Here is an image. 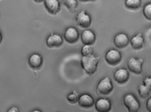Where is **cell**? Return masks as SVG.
Masks as SVG:
<instances>
[{
	"instance_id": "cell-8",
	"label": "cell",
	"mask_w": 151,
	"mask_h": 112,
	"mask_svg": "<svg viewBox=\"0 0 151 112\" xmlns=\"http://www.w3.org/2000/svg\"><path fill=\"white\" fill-rule=\"evenodd\" d=\"M63 40L62 36L58 34H51L47 39L46 44L50 48L59 47L63 45Z\"/></svg>"
},
{
	"instance_id": "cell-20",
	"label": "cell",
	"mask_w": 151,
	"mask_h": 112,
	"mask_svg": "<svg viewBox=\"0 0 151 112\" xmlns=\"http://www.w3.org/2000/svg\"><path fill=\"white\" fill-rule=\"evenodd\" d=\"M82 55L83 56H88L93 53V48L91 45H85L83 47L81 50Z\"/></svg>"
},
{
	"instance_id": "cell-19",
	"label": "cell",
	"mask_w": 151,
	"mask_h": 112,
	"mask_svg": "<svg viewBox=\"0 0 151 112\" xmlns=\"http://www.w3.org/2000/svg\"><path fill=\"white\" fill-rule=\"evenodd\" d=\"M151 90L145 85H141L138 88L139 95L143 98L147 97L150 94Z\"/></svg>"
},
{
	"instance_id": "cell-23",
	"label": "cell",
	"mask_w": 151,
	"mask_h": 112,
	"mask_svg": "<svg viewBox=\"0 0 151 112\" xmlns=\"http://www.w3.org/2000/svg\"><path fill=\"white\" fill-rule=\"evenodd\" d=\"M144 85L151 90V77H147L144 80Z\"/></svg>"
},
{
	"instance_id": "cell-29",
	"label": "cell",
	"mask_w": 151,
	"mask_h": 112,
	"mask_svg": "<svg viewBox=\"0 0 151 112\" xmlns=\"http://www.w3.org/2000/svg\"><path fill=\"white\" fill-rule=\"evenodd\" d=\"M31 112H42L41 111H40V110H33V111H32Z\"/></svg>"
},
{
	"instance_id": "cell-26",
	"label": "cell",
	"mask_w": 151,
	"mask_h": 112,
	"mask_svg": "<svg viewBox=\"0 0 151 112\" xmlns=\"http://www.w3.org/2000/svg\"><path fill=\"white\" fill-rule=\"evenodd\" d=\"M79 1L83 2H87L95 1L96 0H79Z\"/></svg>"
},
{
	"instance_id": "cell-4",
	"label": "cell",
	"mask_w": 151,
	"mask_h": 112,
	"mask_svg": "<svg viewBox=\"0 0 151 112\" xmlns=\"http://www.w3.org/2000/svg\"><path fill=\"white\" fill-rule=\"evenodd\" d=\"M76 19L78 25L82 28H88L91 25V17L85 10H82L79 12Z\"/></svg>"
},
{
	"instance_id": "cell-16",
	"label": "cell",
	"mask_w": 151,
	"mask_h": 112,
	"mask_svg": "<svg viewBox=\"0 0 151 112\" xmlns=\"http://www.w3.org/2000/svg\"><path fill=\"white\" fill-rule=\"evenodd\" d=\"M130 43L134 49L139 50L142 48L144 45V40L142 34L139 33L133 37L130 40Z\"/></svg>"
},
{
	"instance_id": "cell-11",
	"label": "cell",
	"mask_w": 151,
	"mask_h": 112,
	"mask_svg": "<svg viewBox=\"0 0 151 112\" xmlns=\"http://www.w3.org/2000/svg\"><path fill=\"white\" fill-rule=\"evenodd\" d=\"M142 60H137L134 58H131L128 62L129 69L133 73L139 74L142 72Z\"/></svg>"
},
{
	"instance_id": "cell-17",
	"label": "cell",
	"mask_w": 151,
	"mask_h": 112,
	"mask_svg": "<svg viewBox=\"0 0 151 112\" xmlns=\"http://www.w3.org/2000/svg\"><path fill=\"white\" fill-rule=\"evenodd\" d=\"M142 2L141 0H126L125 6L130 9H137L141 7Z\"/></svg>"
},
{
	"instance_id": "cell-18",
	"label": "cell",
	"mask_w": 151,
	"mask_h": 112,
	"mask_svg": "<svg viewBox=\"0 0 151 112\" xmlns=\"http://www.w3.org/2000/svg\"><path fill=\"white\" fill-rule=\"evenodd\" d=\"M63 3L70 11L75 12L77 9V3L76 0H63Z\"/></svg>"
},
{
	"instance_id": "cell-28",
	"label": "cell",
	"mask_w": 151,
	"mask_h": 112,
	"mask_svg": "<svg viewBox=\"0 0 151 112\" xmlns=\"http://www.w3.org/2000/svg\"><path fill=\"white\" fill-rule=\"evenodd\" d=\"M2 40V36L1 33L0 32V44L1 43Z\"/></svg>"
},
{
	"instance_id": "cell-13",
	"label": "cell",
	"mask_w": 151,
	"mask_h": 112,
	"mask_svg": "<svg viewBox=\"0 0 151 112\" xmlns=\"http://www.w3.org/2000/svg\"><path fill=\"white\" fill-rule=\"evenodd\" d=\"M129 73L124 69H120L115 71L114 77L116 82L119 84L126 82L129 79Z\"/></svg>"
},
{
	"instance_id": "cell-1",
	"label": "cell",
	"mask_w": 151,
	"mask_h": 112,
	"mask_svg": "<svg viewBox=\"0 0 151 112\" xmlns=\"http://www.w3.org/2000/svg\"><path fill=\"white\" fill-rule=\"evenodd\" d=\"M99 61V57L94 54L90 56H83L81 60L82 67L88 74H93L96 71Z\"/></svg>"
},
{
	"instance_id": "cell-6",
	"label": "cell",
	"mask_w": 151,
	"mask_h": 112,
	"mask_svg": "<svg viewBox=\"0 0 151 112\" xmlns=\"http://www.w3.org/2000/svg\"><path fill=\"white\" fill-rule=\"evenodd\" d=\"M64 37L66 42L71 44H74L79 39V32L74 27H69L65 30Z\"/></svg>"
},
{
	"instance_id": "cell-21",
	"label": "cell",
	"mask_w": 151,
	"mask_h": 112,
	"mask_svg": "<svg viewBox=\"0 0 151 112\" xmlns=\"http://www.w3.org/2000/svg\"><path fill=\"white\" fill-rule=\"evenodd\" d=\"M143 12L145 18L151 20V3L148 4L145 6Z\"/></svg>"
},
{
	"instance_id": "cell-3",
	"label": "cell",
	"mask_w": 151,
	"mask_h": 112,
	"mask_svg": "<svg viewBox=\"0 0 151 112\" xmlns=\"http://www.w3.org/2000/svg\"><path fill=\"white\" fill-rule=\"evenodd\" d=\"M113 89V86L111 79L108 77L102 79L99 82L97 87L98 91L100 94L106 95L111 92Z\"/></svg>"
},
{
	"instance_id": "cell-12",
	"label": "cell",
	"mask_w": 151,
	"mask_h": 112,
	"mask_svg": "<svg viewBox=\"0 0 151 112\" xmlns=\"http://www.w3.org/2000/svg\"><path fill=\"white\" fill-rule=\"evenodd\" d=\"M129 40L127 35L125 33H120L117 34L114 39V43L116 47L122 48L128 45Z\"/></svg>"
},
{
	"instance_id": "cell-5",
	"label": "cell",
	"mask_w": 151,
	"mask_h": 112,
	"mask_svg": "<svg viewBox=\"0 0 151 112\" xmlns=\"http://www.w3.org/2000/svg\"><path fill=\"white\" fill-rule=\"evenodd\" d=\"M121 59L120 53L115 49H111L106 54V61L107 63L112 66H115L119 64Z\"/></svg>"
},
{
	"instance_id": "cell-27",
	"label": "cell",
	"mask_w": 151,
	"mask_h": 112,
	"mask_svg": "<svg viewBox=\"0 0 151 112\" xmlns=\"http://www.w3.org/2000/svg\"><path fill=\"white\" fill-rule=\"evenodd\" d=\"M34 1L37 3H40L42 2V1H44V0H34Z\"/></svg>"
},
{
	"instance_id": "cell-9",
	"label": "cell",
	"mask_w": 151,
	"mask_h": 112,
	"mask_svg": "<svg viewBox=\"0 0 151 112\" xmlns=\"http://www.w3.org/2000/svg\"><path fill=\"white\" fill-rule=\"evenodd\" d=\"M95 108L98 112H109L111 108V104L109 99L100 98L96 102Z\"/></svg>"
},
{
	"instance_id": "cell-7",
	"label": "cell",
	"mask_w": 151,
	"mask_h": 112,
	"mask_svg": "<svg viewBox=\"0 0 151 112\" xmlns=\"http://www.w3.org/2000/svg\"><path fill=\"white\" fill-rule=\"evenodd\" d=\"M44 4L47 11L51 15H57L60 11L61 8L58 0H44Z\"/></svg>"
},
{
	"instance_id": "cell-15",
	"label": "cell",
	"mask_w": 151,
	"mask_h": 112,
	"mask_svg": "<svg viewBox=\"0 0 151 112\" xmlns=\"http://www.w3.org/2000/svg\"><path fill=\"white\" fill-rule=\"evenodd\" d=\"M78 103L79 105L81 107L88 108L93 105L94 100L90 95L87 94H83L79 98Z\"/></svg>"
},
{
	"instance_id": "cell-10",
	"label": "cell",
	"mask_w": 151,
	"mask_h": 112,
	"mask_svg": "<svg viewBox=\"0 0 151 112\" xmlns=\"http://www.w3.org/2000/svg\"><path fill=\"white\" fill-rule=\"evenodd\" d=\"M81 40L84 45H92L96 41V35L91 30H85L82 33Z\"/></svg>"
},
{
	"instance_id": "cell-14",
	"label": "cell",
	"mask_w": 151,
	"mask_h": 112,
	"mask_svg": "<svg viewBox=\"0 0 151 112\" xmlns=\"http://www.w3.org/2000/svg\"><path fill=\"white\" fill-rule=\"evenodd\" d=\"M43 62L42 57L39 54L34 53L29 57L28 63L31 67L38 69L41 67Z\"/></svg>"
},
{
	"instance_id": "cell-25",
	"label": "cell",
	"mask_w": 151,
	"mask_h": 112,
	"mask_svg": "<svg viewBox=\"0 0 151 112\" xmlns=\"http://www.w3.org/2000/svg\"><path fill=\"white\" fill-rule=\"evenodd\" d=\"M7 112H19V110L17 107L14 106V107L10 108Z\"/></svg>"
},
{
	"instance_id": "cell-24",
	"label": "cell",
	"mask_w": 151,
	"mask_h": 112,
	"mask_svg": "<svg viewBox=\"0 0 151 112\" xmlns=\"http://www.w3.org/2000/svg\"><path fill=\"white\" fill-rule=\"evenodd\" d=\"M146 107L148 111L150 112H151V98L147 100Z\"/></svg>"
},
{
	"instance_id": "cell-2",
	"label": "cell",
	"mask_w": 151,
	"mask_h": 112,
	"mask_svg": "<svg viewBox=\"0 0 151 112\" xmlns=\"http://www.w3.org/2000/svg\"><path fill=\"white\" fill-rule=\"evenodd\" d=\"M124 105L127 108L129 112H138L140 105L136 99L132 94H127L124 97Z\"/></svg>"
},
{
	"instance_id": "cell-22",
	"label": "cell",
	"mask_w": 151,
	"mask_h": 112,
	"mask_svg": "<svg viewBox=\"0 0 151 112\" xmlns=\"http://www.w3.org/2000/svg\"><path fill=\"white\" fill-rule=\"evenodd\" d=\"M67 99L70 103H76L77 100L79 99V96L78 94L76 91H73V93H71L67 96Z\"/></svg>"
}]
</instances>
